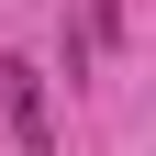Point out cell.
<instances>
[{
    "instance_id": "cell-1",
    "label": "cell",
    "mask_w": 156,
    "mask_h": 156,
    "mask_svg": "<svg viewBox=\"0 0 156 156\" xmlns=\"http://www.w3.org/2000/svg\"><path fill=\"white\" fill-rule=\"evenodd\" d=\"M0 112H11L23 156H45V145H56V112H45V67H34V56H11V67H0Z\"/></svg>"
}]
</instances>
